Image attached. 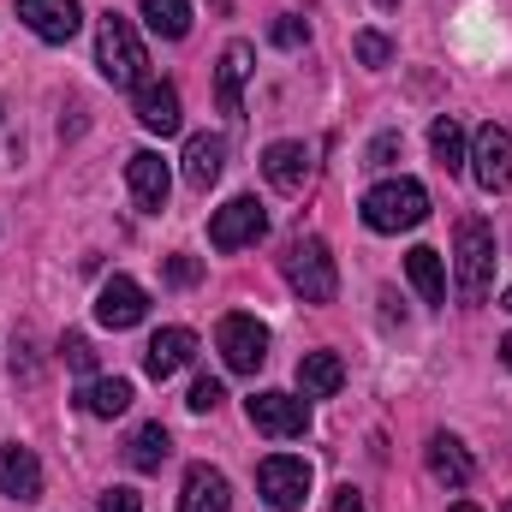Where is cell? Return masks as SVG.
<instances>
[{
	"mask_svg": "<svg viewBox=\"0 0 512 512\" xmlns=\"http://www.w3.org/2000/svg\"><path fill=\"white\" fill-rule=\"evenodd\" d=\"M131 96H137V120H143L149 131L173 137V131L185 126V114H179V90H173V84H155V78H149V84L131 90Z\"/></svg>",
	"mask_w": 512,
	"mask_h": 512,
	"instance_id": "cell-20",
	"label": "cell"
},
{
	"mask_svg": "<svg viewBox=\"0 0 512 512\" xmlns=\"http://www.w3.org/2000/svg\"><path fill=\"white\" fill-rule=\"evenodd\" d=\"M495 227L483 215H465L453 227V268H459V298L465 304H483L489 286H495Z\"/></svg>",
	"mask_w": 512,
	"mask_h": 512,
	"instance_id": "cell-2",
	"label": "cell"
},
{
	"mask_svg": "<svg viewBox=\"0 0 512 512\" xmlns=\"http://www.w3.org/2000/svg\"><path fill=\"white\" fill-rule=\"evenodd\" d=\"M251 60H256L251 42H227V54H221V66H215V108H221L227 120H245V78H251Z\"/></svg>",
	"mask_w": 512,
	"mask_h": 512,
	"instance_id": "cell-12",
	"label": "cell"
},
{
	"mask_svg": "<svg viewBox=\"0 0 512 512\" xmlns=\"http://www.w3.org/2000/svg\"><path fill=\"white\" fill-rule=\"evenodd\" d=\"M465 161H471V173H477V185H483L489 197L507 191L512 185V131L507 126H483Z\"/></svg>",
	"mask_w": 512,
	"mask_h": 512,
	"instance_id": "cell-10",
	"label": "cell"
},
{
	"mask_svg": "<svg viewBox=\"0 0 512 512\" xmlns=\"http://www.w3.org/2000/svg\"><path fill=\"white\" fill-rule=\"evenodd\" d=\"M197 280H203L197 256H167V286H197Z\"/></svg>",
	"mask_w": 512,
	"mask_h": 512,
	"instance_id": "cell-31",
	"label": "cell"
},
{
	"mask_svg": "<svg viewBox=\"0 0 512 512\" xmlns=\"http://www.w3.org/2000/svg\"><path fill=\"white\" fill-rule=\"evenodd\" d=\"M0 495H12V501H36V495H42V465H36V453L18 447V441L0 447Z\"/></svg>",
	"mask_w": 512,
	"mask_h": 512,
	"instance_id": "cell-18",
	"label": "cell"
},
{
	"mask_svg": "<svg viewBox=\"0 0 512 512\" xmlns=\"http://www.w3.org/2000/svg\"><path fill=\"white\" fill-rule=\"evenodd\" d=\"M78 405L90 417H120V411H131V382L126 376H96V382H84Z\"/></svg>",
	"mask_w": 512,
	"mask_h": 512,
	"instance_id": "cell-23",
	"label": "cell"
},
{
	"mask_svg": "<svg viewBox=\"0 0 512 512\" xmlns=\"http://www.w3.org/2000/svg\"><path fill=\"white\" fill-rule=\"evenodd\" d=\"M126 185H131V203L143 215H161L167 209V191H173V173H167V161L155 149H137L126 161Z\"/></svg>",
	"mask_w": 512,
	"mask_h": 512,
	"instance_id": "cell-11",
	"label": "cell"
},
{
	"mask_svg": "<svg viewBox=\"0 0 512 512\" xmlns=\"http://www.w3.org/2000/svg\"><path fill=\"white\" fill-rule=\"evenodd\" d=\"M221 167H227V137L221 131H197L185 143V185L191 191H209L221 179Z\"/></svg>",
	"mask_w": 512,
	"mask_h": 512,
	"instance_id": "cell-17",
	"label": "cell"
},
{
	"mask_svg": "<svg viewBox=\"0 0 512 512\" xmlns=\"http://www.w3.org/2000/svg\"><path fill=\"white\" fill-rule=\"evenodd\" d=\"M167 453H173V435H167L161 423H143V429L126 441V465L131 471H161Z\"/></svg>",
	"mask_w": 512,
	"mask_h": 512,
	"instance_id": "cell-24",
	"label": "cell"
},
{
	"mask_svg": "<svg viewBox=\"0 0 512 512\" xmlns=\"http://www.w3.org/2000/svg\"><path fill=\"white\" fill-rule=\"evenodd\" d=\"M262 233H268V209H262L256 197H233L227 209L209 215V245H215V251H245Z\"/></svg>",
	"mask_w": 512,
	"mask_h": 512,
	"instance_id": "cell-7",
	"label": "cell"
},
{
	"mask_svg": "<svg viewBox=\"0 0 512 512\" xmlns=\"http://www.w3.org/2000/svg\"><path fill=\"white\" fill-rule=\"evenodd\" d=\"M96 512H137V495H131V489H108V495L96 501Z\"/></svg>",
	"mask_w": 512,
	"mask_h": 512,
	"instance_id": "cell-33",
	"label": "cell"
},
{
	"mask_svg": "<svg viewBox=\"0 0 512 512\" xmlns=\"http://www.w3.org/2000/svg\"><path fill=\"white\" fill-rule=\"evenodd\" d=\"M352 54H358L364 66H387V60H393V42H387L382 30H358V36H352Z\"/></svg>",
	"mask_w": 512,
	"mask_h": 512,
	"instance_id": "cell-27",
	"label": "cell"
},
{
	"mask_svg": "<svg viewBox=\"0 0 512 512\" xmlns=\"http://www.w3.org/2000/svg\"><path fill=\"white\" fill-rule=\"evenodd\" d=\"M149 316V292L137 286V280H126V274H114L102 292H96V322L102 328H137Z\"/></svg>",
	"mask_w": 512,
	"mask_h": 512,
	"instance_id": "cell-13",
	"label": "cell"
},
{
	"mask_svg": "<svg viewBox=\"0 0 512 512\" xmlns=\"http://www.w3.org/2000/svg\"><path fill=\"white\" fill-rule=\"evenodd\" d=\"M245 417H251L262 435H274V441H298L310 429V405L298 393H251L245 399Z\"/></svg>",
	"mask_w": 512,
	"mask_h": 512,
	"instance_id": "cell-8",
	"label": "cell"
},
{
	"mask_svg": "<svg viewBox=\"0 0 512 512\" xmlns=\"http://www.w3.org/2000/svg\"><path fill=\"white\" fill-rule=\"evenodd\" d=\"M280 274H286V286H292L304 304H334V292H340L334 251H328L316 233H298V239L280 251Z\"/></svg>",
	"mask_w": 512,
	"mask_h": 512,
	"instance_id": "cell-3",
	"label": "cell"
},
{
	"mask_svg": "<svg viewBox=\"0 0 512 512\" xmlns=\"http://www.w3.org/2000/svg\"><path fill=\"white\" fill-rule=\"evenodd\" d=\"M215 346H221V358H227V370H233V376H256V370L268 364V328H262L256 316H245V310L221 316Z\"/></svg>",
	"mask_w": 512,
	"mask_h": 512,
	"instance_id": "cell-5",
	"label": "cell"
},
{
	"mask_svg": "<svg viewBox=\"0 0 512 512\" xmlns=\"http://www.w3.org/2000/svg\"><path fill=\"white\" fill-rule=\"evenodd\" d=\"M507 512H512V501H507Z\"/></svg>",
	"mask_w": 512,
	"mask_h": 512,
	"instance_id": "cell-39",
	"label": "cell"
},
{
	"mask_svg": "<svg viewBox=\"0 0 512 512\" xmlns=\"http://www.w3.org/2000/svg\"><path fill=\"white\" fill-rule=\"evenodd\" d=\"M346 382V364L334 358V352H304L298 358V387H304V399H328V393H340Z\"/></svg>",
	"mask_w": 512,
	"mask_h": 512,
	"instance_id": "cell-21",
	"label": "cell"
},
{
	"mask_svg": "<svg viewBox=\"0 0 512 512\" xmlns=\"http://www.w3.org/2000/svg\"><path fill=\"white\" fill-rule=\"evenodd\" d=\"M256 489H262V501L274 512H298L310 501V465L292 459V453H274V459L256 465Z\"/></svg>",
	"mask_w": 512,
	"mask_h": 512,
	"instance_id": "cell-6",
	"label": "cell"
},
{
	"mask_svg": "<svg viewBox=\"0 0 512 512\" xmlns=\"http://www.w3.org/2000/svg\"><path fill=\"white\" fill-rule=\"evenodd\" d=\"M221 399H227V387L215 382V376H197V382H191V399H185V405H191V411H215Z\"/></svg>",
	"mask_w": 512,
	"mask_h": 512,
	"instance_id": "cell-30",
	"label": "cell"
},
{
	"mask_svg": "<svg viewBox=\"0 0 512 512\" xmlns=\"http://www.w3.org/2000/svg\"><path fill=\"white\" fill-rule=\"evenodd\" d=\"M501 304H507V310H512V286H507V298H501Z\"/></svg>",
	"mask_w": 512,
	"mask_h": 512,
	"instance_id": "cell-37",
	"label": "cell"
},
{
	"mask_svg": "<svg viewBox=\"0 0 512 512\" xmlns=\"http://www.w3.org/2000/svg\"><path fill=\"white\" fill-rule=\"evenodd\" d=\"M328 512H364V495H358V489H340V495H334V507Z\"/></svg>",
	"mask_w": 512,
	"mask_h": 512,
	"instance_id": "cell-34",
	"label": "cell"
},
{
	"mask_svg": "<svg viewBox=\"0 0 512 512\" xmlns=\"http://www.w3.org/2000/svg\"><path fill=\"white\" fill-rule=\"evenodd\" d=\"M197 358V334L191 328H161L149 346H143V370L155 376V382H167V376H179L185 364Z\"/></svg>",
	"mask_w": 512,
	"mask_h": 512,
	"instance_id": "cell-16",
	"label": "cell"
},
{
	"mask_svg": "<svg viewBox=\"0 0 512 512\" xmlns=\"http://www.w3.org/2000/svg\"><path fill=\"white\" fill-rule=\"evenodd\" d=\"M376 6H399V0H376Z\"/></svg>",
	"mask_w": 512,
	"mask_h": 512,
	"instance_id": "cell-38",
	"label": "cell"
},
{
	"mask_svg": "<svg viewBox=\"0 0 512 512\" xmlns=\"http://www.w3.org/2000/svg\"><path fill=\"white\" fill-rule=\"evenodd\" d=\"M429 221V191L417 179H382L364 197V227L370 233H411Z\"/></svg>",
	"mask_w": 512,
	"mask_h": 512,
	"instance_id": "cell-4",
	"label": "cell"
},
{
	"mask_svg": "<svg viewBox=\"0 0 512 512\" xmlns=\"http://www.w3.org/2000/svg\"><path fill=\"white\" fill-rule=\"evenodd\" d=\"M60 358H66V370H78V376L96 370V346H90L84 334H66V340H60Z\"/></svg>",
	"mask_w": 512,
	"mask_h": 512,
	"instance_id": "cell-29",
	"label": "cell"
},
{
	"mask_svg": "<svg viewBox=\"0 0 512 512\" xmlns=\"http://www.w3.org/2000/svg\"><path fill=\"white\" fill-rule=\"evenodd\" d=\"M137 6H143V24L155 36H167V42H179L191 30V6L185 0H137Z\"/></svg>",
	"mask_w": 512,
	"mask_h": 512,
	"instance_id": "cell-25",
	"label": "cell"
},
{
	"mask_svg": "<svg viewBox=\"0 0 512 512\" xmlns=\"http://www.w3.org/2000/svg\"><path fill=\"white\" fill-rule=\"evenodd\" d=\"M18 18H24L42 42H72L78 24H84L78 0H18Z\"/></svg>",
	"mask_w": 512,
	"mask_h": 512,
	"instance_id": "cell-15",
	"label": "cell"
},
{
	"mask_svg": "<svg viewBox=\"0 0 512 512\" xmlns=\"http://www.w3.org/2000/svg\"><path fill=\"white\" fill-rule=\"evenodd\" d=\"M429 155H435L447 173H459V167H465V131H459L453 114H441V120L429 126Z\"/></svg>",
	"mask_w": 512,
	"mask_h": 512,
	"instance_id": "cell-26",
	"label": "cell"
},
{
	"mask_svg": "<svg viewBox=\"0 0 512 512\" xmlns=\"http://www.w3.org/2000/svg\"><path fill=\"white\" fill-rule=\"evenodd\" d=\"M423 459H429V477L441 483V489H471V477H477V465H471V453H465V441L459 435H429V447H423Z\"/></svg>",
	"mask_w": 512,
	"mask_h": 512,
	"instance_id": "cell-14",
	"label": "cell"
},
{
	"mask_svg": "<svg viewBox=\"0 0 512 512\" xmlns=\"http://www.w3.org/2000/svg\"><path fill=\"white\" fill-rule=\"evenodd\" d=\"M268 36H274V48H304V42H310V24L292 18V12H280V18L268 24Z\"/></svg>",
	"mask_w": 512,
	"mask_h": 512,
	"instance_id": "cell-28",
	"label": "cell"
},
{
	"mask_svg": "<svg viewBox=\"0 0 512 512\" xmlns=\"http://www.w3.org/2000/svg\"><path fill=\"white\" fill-rule=\"evenodd\" d=\"M405 274H411V286H417L423 304H447V268H441V251L417 245V251L405 256Z\"/></svg>",
	"mask_w": 512,
	"mask_h": 512,
	"instance_id": "cell-22",
	"label": "cell"
},
{
	"mask_svg": "<svg viewBox=\"0 0 512 512\" xmlns=\"http://www.w3.org/2000/svg\"><path fill=\"white\" fill-rule=\"evenodd\" d=\"M501 364H507V370H512V334H507V340H501Z\"/></svg>",
	"mask_w": 512,
	"mask_h": 512,
	"instance_id": "cell-35",
	"label": "cell"
},
{
	"mask_svg": "<svg viewBox=\"0 0 512 512\" xmlns=\"http://www.w3.org/2000/svg\"><path fill=\"white\" fill-rule=\"evenodd\" d=\"M447 512H483V507L477 501H459V507H447Z\"/></svg>",
	"mask_w": 512,
	"mask_h": 512,
	"instance_id": "cell-36",
	"label": "cell"
},
{
	"mask_svg": "<svg viewBox=\"0 0 512 512\" xmlns=\"http://www.w3.org/2000/svg\"><path fill=\"white\" fill-rule=\"evenodd\" d=\"M262 179L280 191V197H304L310 191V179H316V155H310V143H268L262 149Z\"/></svg>",
	"mask_w": 512,
	"mask_h": 512,
	"instance_id": "cell-9",
	"label": "cell"
},
{
	"mask_svg": "<svg viewBox=\"0 0 512 512\" xmlns=\"http://www.w3.org/2000/svg\"><path fill=\"white\" fill-rule=\"evenodd\" d=\"M393 155H399V131H382V137L370 143V167H387Z\"/></svg>",
	"mask_w": 512,
	"mask_h": 512,
	"instance_id": "cell-32",
	"label": "cell"
},
{
	"mask_svg": "<svg viewBox=\"0 0 512 512\" xmlns=\"http://www.w3.org/2000/svg\"><path fill=\"white\" fill-rule=\"evenodd\" d=\"M233 507V489L215 465H191L185 471V489H179V512H227Z\"/></svg>",
	"mask_w": 512,
	"mask_h": 512,
	"instance_id": "cell-19",
	"label": "cell"
},
{
	"mask_svg": "<svg viewBox=\"0 0 512 512\" xmlns=\"http://www.w3.org/2000/svg\"><path fill=\"white\" fill-rule=\"evenodd\" d=\"M96 66L114 90H143L149 84V54H143V36L126 12H102L96 18Z\"/></svg>",
	"mask_w": 512,
	"mask_h": 512,
	"instance_id": "cell-1",
	"label": "cell"
}]
</instances>
